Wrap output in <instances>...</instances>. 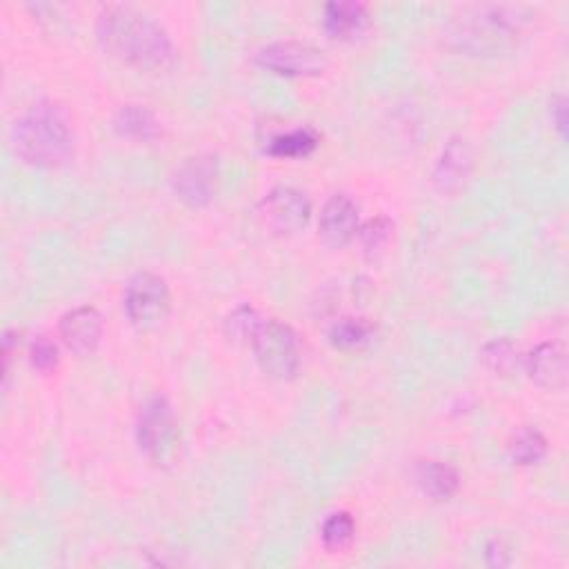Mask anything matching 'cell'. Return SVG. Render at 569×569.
<instances>
[{"instance_id": "16", "label": "cell", "mask_w": 569, "mask_h": 569, "mask_svg": "<svg viewBox=\"0 0 569 569\" xmlns=\"http://www.w3.org/2000/svg\"><path fill=\"white\" fill-rule=\"evenodd\" d=\"M113 128L121 136L134 138V141H154L160 134V125L154 119V113L141 105H125L119 109L117 119H113Z\"/></svg>"}, {"instance_id": "14", "label": "cell", "mask_w": 569, "mask_h": 569, "mask_svg": "<svg viewBox=\"0 0 569 569\" xmlns=\"http://www.w3.org/2000/svg\"><path fill=\"white\" fill-rule=\"evenodd\" d=\"M370 25V14L361 3H329L325 8V29L331 38H356Z\"/></svg>"}, {"instance_id": "10", "label": "cell", "mask_w": 569, "mask_h": 569, "mask_svg": "<svg viewBox=\"0 0 569 569\" xmlns=\"http://www.w3.org/2000/svg\"><path fill=\"white\" fill-rule=\"evenodd\" d=\"M472 169H474V152L470 141L463 136H453L443 147V154L434 167L432 179L443 194H457L470 181Z\"/></svg>"}, {"instance_id": "18", "label": "cell", "mask_w": 569, "mask_h": 569, "mask_svg": "<svg viewBox=\"0 0 569 569\" xmlns=\"http://www.w3.org/2000/svg\"><path fill=\"white\" fill-rule=\"evenodd\" d=\"M318 134L312 128H301L294 130L290 134H280L276 136L269 147L267 154L276 156V158H301L312 154L318 147Z\"/></svg>"}, {"instance_id": "4", "label": "cell", "mask_w": 569, "mask_h": 569, "mask_svg": "<svg viewBox=\"0 0 569 569\" xmlns=\"http://www.w3.org/2000/svg\"><path fill=\"white\" fill-rule=\"evenodd\" d=\"M252 346L261 370L274 378L288 380L299 374L301 367V343L296 331L274 318H261L250 334Z\"/></svg>"}, {"instance_id": "8", "label": "cell", "mask_w": 569, "mask_h": 569, "mask_svg": "<svg viewBox=\"0 0 569 569\" xmlns=\"http://www.w3.org/2000/svg\"><path fill=\"white\" fill-rule=\"evenodd\" d=\"M258 214L271 232L292 237L305 230V225L312 218V203L301 190L280 185L261 201Z\"/></svg>"}, {"instance_id": "26", "label": "cell", "mask_w": 569, "mask_h": 569, "mask_svg": "<svg viewBox=\"0 0 569 569\" xmlns=\"http://www.w3.org/2000/svg\"><path fill=\"white\" fill-rule=\"evenodd\" d=\"M552 117H554V123L558 128L560 134H565V128H567V102L562 96H556L552 100Z\"/></svg>"}, {"instance_id": "13", "label": "cell", "mask_w": 569, "mask_h": 569, "mask_svg": "<svg viewBox=\"0 0 569 569\" xmlns=\"http://www.w3.org/2000/svg\"><path fill=\"white\" fill-rule=\"evenodd\" d=\"M530 378L545 389H560L567 383V352L560 343L538 346L525 361Z\"/></svg>"}, {"instance_id": "17", "label": "cell", "mask_w": 569, "mask_h": 569, "mask_svg": "<svg viewBox=\"0 0 569 569\" xmlns=\"http://www.w3.org/2000/svg\"><path fill=\"white\" fill-rule=\"evenodd\" d=\"M481 359H483L485 367L489 372H494L496 376H511L523 365L519 346H514L507 338H498V340L487 343L481 352Z\"/></svg>"}, {"instance_id": "12", "label": "cell", "mask_w": 569, "mask_h": 569, "mask_svg": "<svg viewBox=\"0 0 569 569\" xmlns=\"http://www.w3.org/2000/svg\"><path fill=\"white\" fill-rule=\"evenodd\" d=\"M59 331L68 350L78 356H87L100 343L102 316L96 307H76L61 318Z\"/></svg>"}, {"instance_id": "3", "label": "cell", "mask_w": 569, "mask_h": 569, "mask_svg": "<svg viewBox=\"0 0 569 569\" xmlns=\"http://www.w3.org/2000/svg\"><path fill=\"white\" fill-rule=\"evenodd\" d=\"M525 19L514 8L487 5L453 23V40L472 53H496L514 43Z\"/></svg>"}, {"instance_id": "9", "label": "cell", "mask_w": 569, "mask_h": 569, "mask_svg": "<svg viewBox=\"0 0 569 569\" xmlns=\"http://www.w3.org/2000/svg\"><path fill=\"white\" fill-rule=\"evenodd\" d=\"M218 165L214 156L187 158L174 177V190L179 198L190 207H205L216 192Z\"/></svg>"}, {"instance_id": "24", "label": "cell", "mask_w": 569, "mask_h": 569, "mask_svg": "<svg viewBox=\"0 0 569 569\" xmlns=\"http://www.w3.org/2000/svg\"><path fill=\"white\" fill-rule=\"evenodd\" d=\"M29 354H32V365L38 372H51L56 367V363H59V350H56V346L45 336L34 340Z\"/></svg>"}, {"instance_id": "15", "label": "cell", "mask_w": 569, "mask_h": 569, "mask_svg": "<svg viewBox=\"0 0 569 569\" xmlns=\"http://www.w3.org/2000/svg\"><path fill=\"white\" fill-rule=\"evenodd\" d=\"M416 483L434 500H447L459 489V474L451 465L440 461H423L416 465Z\"/></svg>"}, {"instance_id": "1", "label": "cell", "mask_w": 569, "mask_h": 569, "mask_svg": "<svg viewBox=\"0 0 569 569\" xmlns=\"http://www.w3.org/2000/svg\"><path fill=\"white\" fill-rule=\"evenodd\" d=\"M96 34L105 51L132 68L158 72L172 68L177 49L169 34L145 12L109 5L100 12Z\"/></svg>"}, {"instance_id": "22", "label": "cell", "mask_w": 569, "mask_h": 569, "mask_svg": "<svg viewBox=\"0 0 569 569\" xmlns=\"http://www.w3.org/2000/svg\"><path fill=\"white\" fill-rule=\"evenodd\" d=\"M391 232H394V222L385 216H376L372 220L365 222V227L361 230V245L367 254H376L380 252L389 239H391Z\"/></svg>"}, {"instance_id": "6", "label": "cell", "mask_w": 569, "mask_h": 569, "mask_svg": "<svg viewBox=\"0 0 569 569\" xmlns=\"http://www.w3.org/2000/svg\"><path fill=\"white\" fill-rule=\"evenodd\" d=\"M125 314L138 329H154L158 327L172 310V296H169L167 282L152 274L141 271L130 278L125 290Z\"/></svg>"}, {"instance_id": "2", "label": "cell", "mask_w": 569, "mask_h": 569, "mask_svg": "<svg viewBox=\"0 0 569 569\" xmlns=\"http://www.w3.org/2000/svg\"><path fill=\"white\" fill-rule=\"evenodd\" d=\"M12 145L34 167L65 165L74 154V134L65 109L51 100L32 105L12 128Z\"/></svg>"}, {"instance_id": "23", "label": "cell", "mask_w": 569, "mask_h": 569, "mask_svg": "<svg viewBox=\"0 0 569 569\" xmlns=\"http://www.w3.org/2000/svg\"><path fill=\"white\" fill-rule=\"evenodd\" d=\"M261 314L252 307H239L230 318H227V334L239 340H250V334L261 323Z\"/></svg>"}, {"instance_id": "20", "label": "cell", "mask_w": 569, "mask_h": 569, "mask_svg": "<svg viewBox=\"0 0 569 569\" xmlns=\"http://www.w3.org/2000/svg\"><path fill=\"white\" fill-rule=\"evenodd\" d=\"M370 336H372V325L363 318H343L338 320L329 331L331 343L340 350L363 348L370 340Z\"/></svg>"}, {"instance_id": "5", "label": "cell", "mask_w": 569, "mask_h": 569, "mask_svg": "<svg viewBox=\"0 0 569 569\" xmlns=\"http://www.w3.org/2000/svg\"><path fill=\"white\" fill-rule=\"evenodd\" d=\"M141 449L154 463H165L174 457L179 445V425L167 398L154 396L143 405L136 427Z\"/></svg>"}, {"instance_id": "21", "label": "cell", "mask_w": 569, "mask_h": 569, "mask_svg": "<svg viewBox=\"0 0 569 569\" xmlns=\"http://www.w3.org/2000/svg\"><path fill=\"white\" fill-rule=\"evenodd\" d=\"M356 525L348 511H336L323 525V543L329 549H343L354 538Z\"/></svg>"}, {"instance_id": "11", "label": "cell", "mask_w": 569, "mask_h": 569, "mask_svg": "<svg viewBox=\"0 0 569 569\" xmlns=\"http://www.w3.org/2000/svg\"><path fill=\"white\" fill-rule=\"evenodd\" d=\"M320 239L329 247H346L359 232V207L348 194H334L318 220Z\"/></svg>"}, {"instance_id": "19", "label": "cell", "mask_w": 569, "mask_h": 569, "mask_svg": "<svg viewBox=\"0 0 569 569\" xmlns=\"http://www.w3.org/2000/svg\"><path fill=\"white\" fill-rule=\"evenodd\" d=\"M511 459L519 465H536L547 451V440L538 429L525 427L511 440Z\"/></svg>"}, {"instance_id": "25", "label": "cell", "mask_w": 569, "mask_h": 569, "mask_svg": "<svg viewBox=\"0 0 569 569\" xmlns=\"http://www.w3.org/2000/svg\"><path fill=\"white\" fill-rule=\"evenodd\" d=\"M487 560H489V565H498V567L507 565L509 562V547L503 541L494 538L487 545Z\"/></svg>"}, {"instance_id": "7", "label": "cell", "mask_w": 569, "mask_h": 569, "mask_svg": "<svg viewBox=\"0 0 569 569\" xmlns=\"http://www.w3.org/2000/svg\"><path fill=\"white\" fill-rule=\"evenodd\" d=\"M256 65L278 76H318L327 70V56L310 43L278 40L258 49Z\"/></svg>"}]
</instances>
